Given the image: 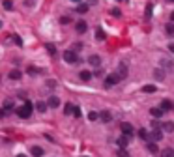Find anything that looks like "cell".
<instances>
[{"label": "cell", "instance_id": "cell-1", "mask_svg": "<svg viewBox=\"0 0 174 157\" xmlns=\"http://www.w3.org/2000/svg\"><path fill=\"white\" fill-rule=\"evenodd\" d=\"M32 110H34V105H32L30 101H25V105H23V107L15 109V114H17L19 118L26 120V118H30V116H32Z\"/></svg>", "mask_w": 174, "mask_h": 157}, {"label": "cell", "instance_id": "cell-2", "mask_svg": "<svg viewBox=\"0 0 174 157\" xmlns=\"http://www.w3.org/2000/svg\"><path fill=\"white\" fill-rule=\"evenodd\" d=\"M64 60H66L68 64H77L79 62L77 52H75V51H66V52H64Z\"/></svg>", "mask_w": 174, "mask_h": 157}, {"label": "cell", "instance_id": "cell-3", "mask_svg": "<svg viewBox=\"0 0 174 157\" xmlns=\"http://www.w3.org/2000/svg\"><path fill=\"white\" fill-rule=\"evenodd\" d=\"M120 129H122V133L125 135V137H129V139H131V135L135 133V129H133V125H131V123H127V122H124V123H120Z\"/></svg>", "mask_w": 174, "mask_h": 157}, {"label": "cell", "instance_id": "cell-4", "mask_svg": "<svg viewBox=\"0 0 174 157\" xmlns=\"http://www.w3.org/2000/svg\"><path fill=\"white\" fill-rule=\"evenodd\" d=\"M118 82H120V77H118L116 73L109 75V77L105 78V86H107V88H111V86H114V84H118Z\"/></svg>", "mask_w": 174, "mask_h": 157}, {"label": "cell", "instance_id": "cell-5", "mask_svg": "<svg viewBox=\"0 0 174 157\" xmlns=\"http://www.w3.org/2000/svg\"><path fill=\"white\" fill-rule=\"evenodd\" d=\"M116 75L120 77V81H122V78H125V77H127V65H125L124 62H122L120 65H118V69H116Z\"/></svg>", "mask_w": 174, "mask_h": 157}, {"label": "cell", "instance_id": "cell-6", "mask_svg": "<svg viewBox=\"0 0 174 157\" xmlns=\"http://www.w3.org/2000/svg\"><path fill=\"white\" fill-rule=\"evenodd\" d=\"M47 105H49L51 109H56V107H60V99H58L56 95H51V97L47 99Z\"/></svg>", "mask_w": 174, "mask_h": 157}, {"label": "cell", "instance_id": "cell-7", "mask_svg": "<svg viewBox=\"0 0 174 157\" xmlns=\"http://www.w3.org/2000/svg\"><path fill=\"white\" fill-rule=\"evenodd\" d=\"M150 139L154 140V142H159V140L163 139V133H161V129H154V131L150 133Z\"/></svg>", "mask_w": 174, "mask_h": 157}, {"label": "cell", "instance_id": "cell-8", "mask_svg": "<svg viewBox=\"0 0 174 157\" xmlns=\"http://www.w3.org/2000/svg\"><path fill=\"white\" fill-rule=\"evenodd\" d=\"M88 64L94 65V67H99V65H101V58H99L97 54H92L90 58H88Z\"/></svg>", "mask_w": 174, "mask_h": 157}, {"label": "cell", "instance_id": "cell-9", "mask_svg": "<svg viewBox=\"0 0 174 157\" xmlns=\"http://www.w3.org/2000/svg\"><path fill=\"white\" fill-rule=\"evenodd\" d=\"M99 120H101L103 123H109V122L112 120V116H111V112H109V110H103V112H99Z\"/></svg>", "mask_w": 174, "mask_h": 157}, {"label": "cell", "instance_id": "cell-10", "mask_svg": "<svg viewBox=\"0 0 174 157\" xmlns=\"http://www.w3.org/2000/svg\"><path fill=\"white\" fill-rule=\"evenodd\" d=\"M163 112H167V110H172V101H169V99H163L161 101V107H159Z\"/></svg>", "mask_w": 174, "mask_h": 157}, {"label": "cell", "instance_id": "cell-11", "mask_svg": "<svg viewBox=\"0 0 174 157\" xmlns=\"http://www.w3.org/2000/svg\"><path fill=\"white\" fill-rule=\"evenodd\" d=\"M30 153L34 155V157H41L45 152H43V148H39V146H32V148H30Z\"/></svg>", "mask_w": 174, "mask_h": 157}, {"label": "cell", "instance_id": "cell-12", "mask_svg": "<svg viewBox=\"0 0 174 157\" xmlns=\"http://www.w3.org/2000/svg\"><path fill=\"white\" fill-rule=\"evenodd\" d=\"M86 28H88V25H86L84 21H79L77 25H75V30H77L79 34H84V32H86Z\"/></svg>", "mask_w": 174, "mask_h": 157}, {"label": "cell", "instance_id": "cell-13", "mask_svg": "<svg viewBox=\"0 0 174 157\" xmlns=\"http://www.w3.org/2000/svg\"><path fill=\"white\" fill-rule=\"evenodd\" d=\"M142 92H144V94H154V92H157V86L146 84V86H142Z\"/></svg>", "mask_w": 174, "mask_h": 157}, {"label": "cell", "instance_id": "cell-14", "mask_svg": "<svg viewBox=\"0 0 174 157\" xmlns=\"http://www.w3.org/2000/svg\"><path fill=\"white\" fill-rule=\"evenodd\" d=\"M105 38H107V36H105V30H103V28H99V26H97V28H95V39H99V41H103Z\"/></svg>", "mask_w": 174, "mask_h": 157}, {"label": "cell", "instance_id": "cell-15", "mask_svg": "<svg viewBox=\"0 0 174 157\" xmlns=\"http://www.w3.org/2000/svg\"><path fill=\"white\" fill-rule=\"evenodd\" d=\"M21 77H23V73H21L19 69H13V71H9V78H12V81H19Z\"/></svg>", "mask_w": 174, "mask_h": 157}, {"label": "cell", "instance_id": "cell-16", "mask_svg": "<svg viewBox=\"0 0 174 157\" xmlns=\"http://www.w3.org/2000/svg\"><path fill=\"white\" fill-rule=\"evenodd\" d=\"M137 133H139V139H142V140H150V133H148L146 129H139Z\"/></svg>", "mask_w": 174, "mask_h": 157}, {"label": "cell", "instance_id": "cell-17", "mask_svg": "<svg viewBox=\"0 0 174 157\" xmlns=\"http://www.w3.org/2000/svg\"><path fill=\"white\" fill-rule=\"evenodd\" d=\"M79 77H81V81H90V78H92V73L86 71V69H82V71L79 73Z\"/></svg>", "mask_w": 174, "mask_h": 157}, {"label": "cell", "instance_id": "cell-18", "mask_svg": "<svg viewBox=\"0 0 174 157\" xmlns=\"http://www.w3.org/2000/svg\"><path fill=\"white\" fill-rule=\"evenodd\" d=\"M163 131L172 133L174 131V122H165V123H163Z\"/></svg>", "mask_w": 174, "mask_h": 157}, {"label": "cell", "instance_id": "cell-19", "mask_svg": "<svg viewBox=\"0 0 174 157\" xmlns=\"http://www.w3.org/2000/svg\"><path fill=\"white\" fill-rule=\"evenodd\" d=\"M150 114H152V116H157V118H161V116H163V110H161L159 107H154V109H150Z\"/></svg>", "mask_w": 174, "mask_h": 157}, {"label": "cell", "instance_id": "cell-20", "mask_svg": "<svg viewBox=\"0 0 174 157\" xmlns=\"http://www.w3.org/2000/svg\"><path fill=\"white\" fill-rule=\"evenodd\" d=\"M161 157H174V148H165L161 152Z\"/></svg>", "mask_w": 174, "mask_h": 157}, {"label": "cell", "instance_id": "cell-21", "mask_svg": "<svg viewBox=\"0 0 174 157\" xmlns=\"http://www.w3.org/2000/svg\"><path fill=\"white\" fill-rule=\"evenodd\" d=\"M127 142H129V137H125V135L118 139V146H120V148H125V146H127Z\"/></svg>", "mask_w": 174, "mask_h": 157}, {"label": "cell", "instance_id": "cell-22", "mask_svg": "<svg viewBox=\"0 0 174 157\" xmlns=\"http://www.w3.org/2000/svg\"><path fill=\"white\" fill-rule=\"evenodd\" d=\"M2 6H4V9L12 11L13 9V0H2Z\"/></svg>", "mask_w": 174, "mask_h": 157}, {"label": "cell", "instance_id": "cell-23", "mask_svg": "<svg viewBox=\"0 0 174 157\" xmlns=\"http://www.w3.org/2000/svg\"><path fill=\"white\" fill-rule=\"evenodd\" d=\"M73 105L71 103H66V107H64V114H66V116H69V114H73Z\"/></svg>", "mask_w": 174, "mask_h": 157}, {"label": "cell", "instance_id": "cell-24", "mask_svg": "<svg viewBox=\"0 0 174 157\" xmlns=\"http://www.w3.org/2000/svg\"><path fill=\"white\" fill-rule=\"evenodd\" d=\"M47 107H49V105H47V103H43V101H38V103H36V109H38L39 112H45V110H47Z\"/></svg>", "mask_w": 174, "mask_h": 157}, {"label": "cell", "instance_id": "cell-25", "mask_svg": "<svg viewBox=\"0 0 174 157\" xmlns=\"http://www.w3.org/2000/svg\"><path fill=\"white\" fill-rule=\"evenodd\" d=\"M6 110H8V112H9V110H15V109H13V101H9V99L4 101V112H6Z\"/></svg>", "mask_w": 174, "mask_h": 157}, {"label": "cell", "instance_id": "cell-26", "mask_svg": "<svg viewBox=\"0 0 174 157\" xmlns=\"http://www.w3.org/2000/svg\"><path fill=\"white\" fill-rule=\"evenodd\" d=\"M45 47H47V51H49V54H56V47H54V45L52 43H45Z\"/></svg>", "mask_w": 174, "mask_h": 157}, {"label": "cell", "instance_id": "cell-27", "mask_svg": "<svg viewBox=\"0 0 174 157\" xmlns=\"http://www.w3.org/2000/svg\"><path fill=\"white\" fill-rule=\"evenodd\" d=\"M148 152H150V153H157V144H156V142H150V144H148Z\"/></svg>", "mask_w": 174, "mask_h": 157}, {"label": "cell", "instance_id": "cell-28", "mask_svg": "<svg viewBox=\"0 0 174 157\" xmlns=\"http://www.w3.org/2000/svg\"><path fill=\"white\" fill-rule=\"evenodd\" d=\"M116 155H118V157H129V153H127V150H125V148H118Z\"/></svg>", "mask_w": 174, "mask_h": 157}, {"label": "cell", "instance_id": "cell-29", "mask_svg": "<svg viewBox=\"0 0 174 157\" xmlns=\"http://www.w3.org/2000/svg\"><path fill=\"white\" fill-rule=\"evenodd\" d=\"M28 73L30 75H39L41 69H38V67H34V65H28Z\"/></svg>", "mask_w": 174, "mask_h": 157}, {"label": "cell", "instance_id": "cell-30", "mask_svg": "<svg viewBox=\"0 0 174 157\" xmlns=\"http://www.w3.org/2000/svg\"><path fill=\"white\" fill-rule=\"evenodd\" d=\"M86 11H88V6L86 4H79L77 6V13H86Z\"/></svg>", "mask_w": 174, "mask_h": 157}, {"label": "cell", "instance_id": "cell-31", "mask_svg": "<svg viewBox=\"0 0 174 157\" xmlns=\"http://www.w3.org/2000/svg\"><path fill=\"white\" fill-rule=\"evenodd\" d=\"M154 77L157 78V81H163V78H165V75H163L161 69H156V71H154Z\"/></svg>", "mask_w": 174, "mask_h": 157}, {"label": "cell", "instance_id": "cell-32", "mask_svg": "<svg viewBox=\"0 0 174 157\" xmlns=\"http://www.w3.org/2000/svg\"><path fill=\"white\" fill-rule=\"evenodd\" d=\"M111 15H112V17H120V15H122V11L118 9V8H112V9H111Z\"/></svg>", "mask_w": 174, "mask_h": 157}, {"label": "cell", "instance_id": "cell-33", "mask_svg": "<svg viewBox=\"0 0 174 157\" xmlns=\"http://www.w3.org/2000/svg\"><path fill=\"white\" fill-rule=\"evenodd\" d=\"M97 118H99V114H97V112H90V114H88V120H90V122H95Z\"/></svg>", "mask_w": 174, "mask_h": 157}, {"label": "cell", "instance_id": "cell-34", "mask_svg": "<svg viewBox=\"0 0 174 157\" xmlns=\"http://www.w3.org/2000/svg\"><path fill=\"white\" fill-rule=\"evenodd\" d=\"M60 22H62V25H69V22H71V17H68V15H64V17L60 19Z\"/></svg>", "mask_w": 174, "mask_h": 157}, {"label": "cell", "instance_id": "cell-35", "mask_svg": "<svg viewBox=\"0 0 174 157\" xmlns=\"http://www.w3.org/2000/svg\"><path fill=\"white\" fill-rule=\"evenodd\" d=\"M165 30H167V34H172V36H174V25H170V22H169V25L165 26Z\"/></svg>", "mask_w": 174, "mask_h": 157}, {"label": "cell", "instance_id": "cell-36", "mask_svg": "<svg viewBox=\"0 0 174 157\" xmlns=\"http://www.w3.org/2000/svg\"><path fill=\"white\" fill-rule=\"evenodd\" d=\"M152 17V4H146V19Z\"/></svg>", "mask_w": 174, "mask_h": 157}, {"label": "cell", "instance_id": "cell-37", "mask_svg": "<svg viewBox=\"0 0 174 157\" xmlns=\"http://www.w3.org/2000/svg\"><path fill=\"white\" fill-rule=\"evenodd\" d=\"M73 116H75V118H81V109H79V107L73 109Z\"/></svg>", "mask_w": 174, "mask_h": 157}, {"label": "cell", "instance_id": "cell-38", "mask_svg": "<svg viewBox=\"0 0 174 157\" xmlns=\"http://www.w3.org/2000/svg\"><path fill=\"white\" fill-rule=\"evenodd\" d=\"M13 39H15V43L19 45V47H21V45H23V39H21L19 36H13Z\"/></svg>", "mask_w": 174, "mask_h": 157}, {"label": "cell", "instance_id": "cell-39", "mask_svg": "<svg viewBox=\"0 0 174 157\" xmlns=\"http://www.w3.org/2000/svg\"><path fill=\"white\" fill-rule=\"evenodd\" d=\"M81 49H82V45H81V43H75V47H73V51L77 52V51H81Z\"/></svg>", "mask_w": 174, "mask_h": 157}, {"label": "cell", "instance_id": "cell-40", "mask_svg": "<svg viewBox=\"0 0 174 157\" xmlns=\"http://www.w3.org/2000/svg\"><path fill=\"white\" fill-rule=\"evenodd\" d=\"M152 127H154V129H159V122L154 120V122H152Z\"/></svg>", "mask_w": 174, "mask_h": 157}, {"label": "cell", "instance_id": "cell-41", "mask_svg": "<svg viewBox=\"0 0 174 157\" xmlns=\"http://www.w3.org/2000/svg\"><path fill=\"white\" fill-rule=\"evenodd\" d=\"M25 4H26V6H34V0H26Z\"/></svg>", "mask_w": 174, "mask_h": 157}, {"label": "cell", "instance_id": "cell-42", "mask_svg": "<svg viewBox=\"0 0 174 157\" xmlns=\"http://www.w3.org/2000/svg\"><path fill=\"white\" fill-rule=\"evenodd\" d=\"M169 49H170V52H174V43H170V45H169Z\"/></svg>", "mask_w": 174, "mask_h": 157}, {"label": "cell", "instance_id": "cell-43", "mask_svg": "<svg viewBox=\"0 0 174 157\" xmlns=\"http://www.w3.org/2000/svg\"><path fill=\"white\" fill-rule=\"evenodd\" d=\"M170 21H174V13H172V15H170Z\"/></svg>", "mask_w": 174, "mask_h": 157}, {"label": "cell", "instance_id": "cell-44", "mask_svg": "<svg viewBox=\"0 0 174 157\" xmlns=\"http://www.w3.org/2000/svg\"><path fill=\"white\" fill-rule=\"evenodd\" d=\"M71 2H81V0H71Z\"/></svg>", "mask_w": 174, "mask_h": 157}, {"label": "cell", "instance_id": "cell-45", "mask_svg": "<svg viewBox=\"0 0 174 157\" xmlns=\"http://www.w3.org/2000/svg\"><path fill=\"white\" fill-rule=\"evenodd\" d=\"M0 28H2V21H0Z\"/></svg>", "mask_w": 174, "mask_h": 157}, {"label": "cell", "instance_id": "cell-46", "mask_svg": "<svg viewBox=\"0 0 174 157\" xmlns=\"http://www.w3.org/2000/svg\"><path fill=\"white\" fill-rule=\"evenodd\" d=\"M17 157H25V155H17Z\"/></svg>", "mask_w": 174, "mask_h": 157}, {"label": "cell", "instance_id": "cell-47", "mask_svg": "<svg viewBox=\"0 0 174 157\" xmlns=\"http://www.w3.org/2000/svg\"><path fill=\"white\" fill-rule=\"evenodd\" d=\"M170 2H174V0H170Z\"/></svg>", "mask_w": 174, "mask_h": 157}]
</instances>
